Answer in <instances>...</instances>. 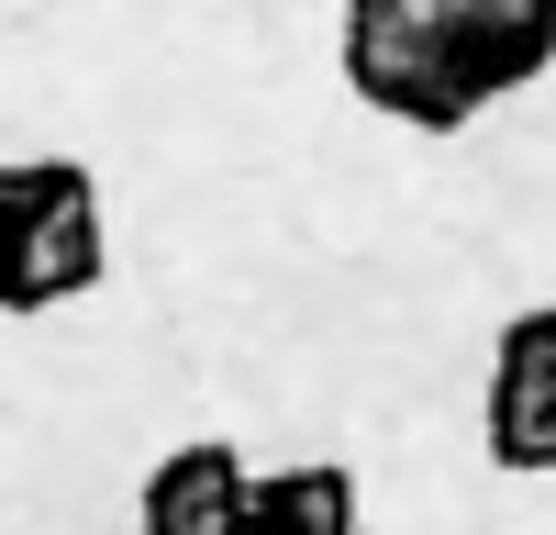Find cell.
Segmentation results:
<instances>
[{
	"label": "cell",
	"instance_id": "1",
	"mask_svg": "<svg viewBox=\"0 0 556 535\" xmlns=\"http://www.w3.org/2000/svg\"><path fill=\"white\" fill-rule=\"evenodd\" d=\"M334 67L367 112L412 134H468L556 67V0H345Z\"/></svg>",
	"mask_w": 556,
	"mask_h": 535
},
{
	"label": "cell",
	"instance_id": "2",
	"mask_svg": "<svg viewBox=\"0 0 556 535\" xmlns=\"http://www.w3.org/2000/svg\"><path fill=\"white\" fill-rule=\"evenodd\" d=\"M112 268V212L78 157H0V312H67Z\"/></svg>",
	"mask_w": 556,
	"mask_h": 535
},
{
	"label": "cell",
	"instance_id": "3",
	"mask_svg": "<svg viewBox=\"0 0 556 535\" xmlns=\"http://www.w3.org/2000/svg\"><path fill=\"white\" fill-rule=\"evenodd\" d=\"M490 458L545 480L556 469V335H545V301L513 312L490 346Z\"/></svg>",
	"mask_w": 556,
	"mask_h": 535
},
{
	"label": "cell",
	"instance_id": "4",
	"mask_svg": "<svg viewBox=\"0 0 556 535\" xmlns=\"http://www.w3.org/2000/svg\"><path fill=\"white\" fill-rule=\"evenodd\" d=\"M245 446H167V458L146 469V490H134V535H245Z\"/></svg>",
	"mask_w": 556,
	"mask_h": 535
},
{
	"label": "cell",
	"instance_id": "5",
	"mask_svg": "<svg viewBox=\"0 0 556 535\" xmlns=\"http://www.w3.org/2000/svg\"><path fill=\"white\" fill-rule=\"evenodd\" d=\"M245 535H356V469L290 458L245 480Z\"/></svg>",
	"mask_w": 556,
	"mask_h": 535
},
{
	"label": "cell",
	"instance_id": "6",
	"mask_svg": "<svg viewBox=\"0 0 556 535\" xmlns=\"http://www.w3.org/2000/svg\"><path fill=\"white\" fill-rule=\"evenodd\" d=\"M545 335H556V301H545Z\"/></svg>",
	"mask_w": 556,
	"mask_h": 535
}]
</instances>
